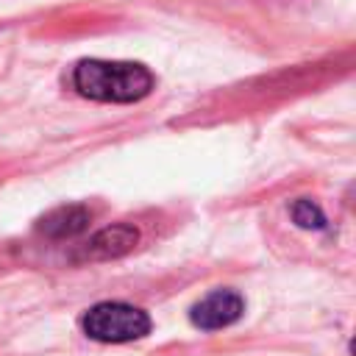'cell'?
Listing matches in <instances>:
<instances>
[{
	"mask_svg": "<svg viewBox=\"0 0 356 356\" xmlns=\"http://www.w3.org/2000/svg\"><path fill=\"white\" fill-rule=\"evenodd\" d=\"M136 242H139V231L134 225H108L89 239L86 256L89 259H117V256H125Z\"/></svg>",
	"mask_w": 356,
	"mask_h": 356,
	"instance_id": "4",
	"label": "cell"
},
{
	"mask_svg": "<svg viewBox=\"0 0 356 356\" xmlns=\"http://www.w3.org/2000/svg\"><path fill=\"white\" fill-rule=\"evenodd\" d=\"M83 331L97 342H131L150 331V317L128 303H97L83 314Z\"/></svg>",
	"mask_w": 356,
	"mask_h": 356,
	"instance_id": "2",
	"label": "cell"
},
{
	"mask_svg": "<svg viewBox=\"0 0 356 356\" xmlns=\"http://www.w3.org/2000/svg\"><path fill=\"white\" fill-rule=\"evenodd\" d=\"M245 312V303L239 298V292L234 289H214L209 292L200 303H195L192 309V323L203 331H217L225 328L231 323H236Z\"/></svg>",
	"mask_w": 356,
	"mask_h": 356,
	"instance_id": "3",
	"label": "cell"
},
{
	"mask_svg": "<svg viewBox=\"0 0 356 356\" xmlns=\"http://www.w3.org/2000/svg\"><path fill=\"white\" fill-rule=\"evenodd\" d=\"M86 222H89V211L83 206H61L42 217L39 231L50 239H67V236L81 234L86 228Z\"/></svg>",
	"mask_w": 356,
	"mask_h": 356,
	"instance_id": "5",
	"label": "cell"
},
{
	"mask_svg": "<svg viewBox=\"0 0 356 356\" xmlns=\"http://www.w3.org/2000/svg\"><path fill=\"white\" fill-rule=\"evenodd\" d=\"M156 78L145 64L83 58L72 70V86L78 95L100 103H136L150 95Z\"/></svg>",
	"mask_w": 356,
	"mask_h": 356,
	"instance_id": "1",
	"label": "cell"
},
{
	"mask_svg": "<svg viewBox=\"0 0 356 356\" xmlns=\"http://www.w3.org/2000/svg\"><path fill=\"white\" fill-rule=\"evenodd\" d=\"M289 214H292L295 225H300V228H309V231H320V228H325V217H323L320 206L312 203V200H306V197L295 200V203L289 206Z\"/></svg>",
	"mask_w": 356,
	"mask_h": 356,
	"instance_id": "6",
	"label": "cell"
}]
</instances>
